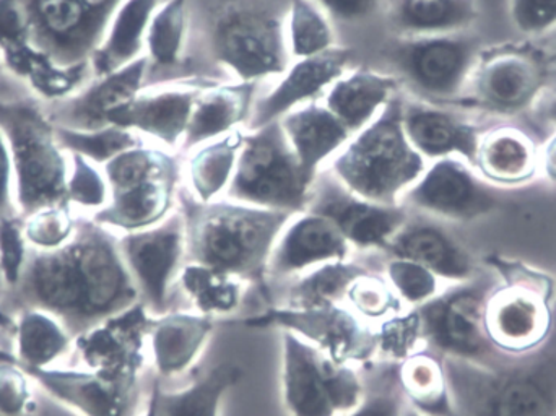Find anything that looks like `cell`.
I'll list each match as a JSON object with an SVG mask.
<instances>
[{
    "mask_svg": "<svg viewBox=\"0 0 556 416\" xmlns=\"http://www.w3.org/2000/svg\"><path fill=\"white\" fill-rule=\"evenodd\" d=\"M16 290L26 307L51 314L74 339L140 303L119 238L93 219H77L62 248L29 249Z\"/></svg>",
    "mask_w": 556,
    "mask_h": 416,
    "instance_id": "1",
    "label": "cell"
},
{
    "mask_svg": "<svg viewBox=\"0 0 556 416\" xmlns=\"http://www.w3.org/2000/svg\"><path fill=\"white\" fill-rule=\"evenodd\" d=\"M454 416H556V300L547 339L495 366L443 358Z\"/></svg>",
    "mask_w": 556,
    "mask_h": 416,
    "instance_id": "2",
    "label": "cell"
},
{
    "mask_svg": "<svg viewBox=\"0 0 556 416\" xmlns=\"http://www.w3.org/2000/svg\"><path fill=\"white\" fill-rule=\"evenodd\" d=\"M182 216L189 262L267 287L270 254L293 213L185 199Z\"/></svg>",
    "mask_w": 556,
    "mask_h": 416,
    "instance_id": "3",
    "label": "cell"
},
{
    "mask_svg": "<svg viewBox=\"0 0 556 416\" xmlns=\"http://www.w3.org/2000/svg\"><path fill=\"white\" fill-rule=\"evenodd\" d=\"M0 133L12 159L18 215L68 205V153L59 146L49 111L25 98L0 100Z\"/></svg>",
    "mask_w": 556,
    "mask_h": 416,
    "instance_id": "4",
    "label": "cell"
},
{
    "mask_svg": "<svg viewBox=\"0 0 556 416\" xmlns=\"http://www.w3.org/2000/svg\"><path fill=\"white\" fill-rule=\"evenodd\" d=\"M402 121L401 101L386 104L333 162V176L353 194L381 205H401V196L424 175Z\"/></svg>",
    "mask_w": 556,
    "mask_h": 416,
    "instance_id": "5",
    "label": "cell"
},
{
    "mask_svg": "<svg viewBox=\"0 0 556 416\" xmlns=\"http://www.w3.org/2000/svg\"><path fill=\"white\" fill-rule=\"evenodd\" d=\"M498 283V275L482 272L415 307L424 350L441 360H467L483 366L502 363L509 353L496 349L485 330L486 301Z\"/></svg>",
    "mask_w": 556,
    "mask_h": 416,
    "instance_id": "6",
    "label": "cell"
},
{
    "mask_svg": "<svg viewBox=\"0 0 556 416\" xmlns=\"http://www.w3.org/2000/svg\"><path fill=\"white\" fill-rule=\"evenodd\" d=\"M311 186L276 121L244 137L228 196L238 204L294 215L306 210Z\"/></svg>",
    "mask_w": 556,
    "mask_h": 416,
    "instance_id": "7",
    "label": "cell"
},
{
    "mask_svg": "<svg viewBox=\"0 0 556 416\" xmlns=\"http://www.w3.org/2000/svg\"><path fill=\"white\" fill-rule=\"evenodd\" d=\"M283 402L291 416L350 414L365 395V382L349 365H337L319 349L281 330Z\"/></svg>",
    "mask_w": 556,
    "mask_h": 416,
    "instance_id": "8",
    "label": "cell"
},
{
    "mask_svg": "<svg viewBox=\"0 0 556 416\" xmlns=\"http://www.w3.org/2000/svg\"><path fill=\"white\" fill-rule=\"evenodd\" d=\"M402 77L431 101H460L483 52L482 38L467 31L408 36L391 49Z\"/></svg>",
    "mask_w": 556,
    "mask_h": 416,
    "instance_id": "9",
    "label": "cell"
},
{
    "mask_svg": "<svg viewBox=\"0 0 556 416\" xmlns=\"http://www.w3.org/2000/svg\"><path fill=\"white\" fill-rule=\"evenodd\" d=\"M556 281L539 272L500 281L485 307V330L496 349L509 355L531 352L554 324Z\"/></svg>",
    "mask_w": 556,
    "mask_h": 416,
    "instance_id": "10",
    "label": "cell"
},
{
    "mask_svg": "<svg viewBox=\"0 0 556 416\" xmlns=\"http://www.w3.org/2000/svg\"><path fill=\"white\" fill-rule=\"evenodd\" d=\"M547 80V62L534 49H483L460 101L485 113L515 116L538 103Z\"/></svg>",
    "mask_w": 556,
    "mask_h": 416,
    "instance_id": "11",
    "label": "cell"
},
{
    "mask_svg": "<svg viewBox=\"0 0 556 416\" xmlns=\"http://www.w3.org/2000/svg\"><path fill=\"white\" fill-rule=\"evenodd\" d=\"M505 192L459 156L434 160L407 189L401 205L447 223H469L503 207Z\"/></svg>",
    "mask_w": 556,
    "mask_h": 416,
    "instance_id": "12",
    "label": "cell"
},
{
    "mask_svg": "<svg viewBox=\"0 0 556 416\" xmlns=\"http://www.w3.org/2000/svg\"><path fill=\"white\" fill-rule=\"evenodd\" d=\"M240 323L251 329L277 327L296 333L337 365H366L376 358V332L366 326L358 314L343 304L313 310L274 306L257 316L241 319Z\"/></svg>",
    "mask_w": 556,
    "mask_h": 416,
    "instance_id": "13",
    "label": "cell"
},
{
    "mask_svg": "<svg viewBox=\"0 0 556 416\" xmlns=\"http://www.w3.org/2000/svg\"><path fill=\"white\" fill-rule=\"evenodd\" d=\"M29 45L59 67L90 68L108 23L80 0H16ZM91 71V68H90Z\"/></svg>",
    "mask_w": 556,
    "mask_h": 416,
    "instance_id": "14",
    "label": "cell"
},
{
    "mask_svg": "<svg viewBox=\"0 0 556 416\" xmlns=\"http://www.w3.org/2000/svg\"><path fill=\"white\" fill-rule=\"evenodd\" d=\"M121 254L150 316L168 313L169 293L178 281L186 259L182 213L166 216L159 225L119 238Z\"/></svg>",
    "mask_w": 556,
    "mask_h": 416,
    "instance_id": "15",
    "label": "cell"
},
{
    "mask_svg": "<svg viewBox=\"0 0 556 416\" xmlns=\"http://www.w3.org/2000/svg\"><path fill=\"white\" fill-rule=\"evenodd\" d=\"M212 48L243 80L281 74L287 67L280 25L263 10H225L215 22Z\"/></svg>",
    "mask_w": 556,
    "mask_h": 416,
    "instance_id": "16",
    "label": "cell"
},
{
    "mask_svg": "<svg viewBox=\"0 0 556 416\" xmlns=\"http://www.w3.org/2000/svg\"><path fill=\"white\" fill-rule=\"evenodd\" d=\"M306 210L330 219L352 248L371 252H382L408 216L402 205L375 204L353 194L336 176L314 178Z\"/></svg>",
    "mask_w": 556,
    "mask_h": 416,
    "instance_id": "17",
    "label": "cell"
},
{
    "mask_svg": "<svg viewBox=\"0 0 556 416\" xmlns=\"http://www.w3.org/2000/svg\"><path fill=\"white\" fill-rule=\"evenodd\" d=\"M381 255L417 262L441 281L453 285L482 274L472 252L454 235L447 222L425 213L408 212L404 225L389 239Z\"/></svg>",
    "mask_w": 556,
    "mask_h": 416,
    "instance_id": "18",
    "label": "cell"
},
{
    "mask_svg": "<svg viewBox=\"0 0 556 416\" xmlns=\"http://www.w3.org/2000/svg\"><path fill=\"white\" fill-rule=\"evenodd\" d=\"M23 369V368H22ZM55 401L81 416H136L139 378H108L88 369H23Z\"/></svg>",
    "mask_w": 556,
    "mask_h": 416,
    "instance_id": "19",
    "label": "cell"
},
{
    "mask_svg": "<svg viewBox=\"0 0 556 416\" xmlns=\"http://www.w3.org/2000/svg\"><path fill=\"white\" fill-rule=\"evenodd\" d=\"M153 316L142 303L74 339L75 355L88 371L108 378H139L143 337Z\"/></svg>",
    "mask_w": 556,
    "mask_h": 416,
    "instance_id": "20",
    "label": "cell"
},
{
    "mask_svg": "<svg viewBox=\"0 0 556 416\" xmlns=\"http://www.w3.org/2000/svg\"><path fill=\"white\" fill-rule=\"evenodd\" d=\"M350 251L352 245L330 219L304 210L278 236L267 265V281L290 280L309 268L345 261Z\"/></svg>",
    "mask_w": 556,
    "mask_h": 416,
    "instance_id": "21",
    "label": "cell"
},
{
    "mask_svg": "<svg viewBox=\"0 0 556 416\" xmlns=\"http://www.w3.org/2000/svg\"><path fill=\"white\" fill-rule=\"evenodd\" d=\"M147 72L149 59L142 55L113 74L93 78L87 88L54 101L48 110L49 116L55 126L67 129H103L110 126L108 117L113 111L119 110L140 93Z\"/></svg>",
    "mask_w": 556,
    "mask_h": 416,
    "instance_id": "22",
    "label": "cell"
},
{
    "mask_svg": "<svg viewBox=\"0 0 556 416\" xmlns=\"http://www.w3.org/2000/svg\"><path fill=\"white\" fill-rule=\"evenodd\" d=\"M405 134L424 159L459 156L473 166L483 130L463 114L437 104L408 103L402 106Z\"/></svg>",
    "mask_w": 556,
    "mask_h": 416,
    "instance_id": "23",
    "label": "cell"
},
{
    "mask_svg": "<svg viewBox=\"0 0 556 416\" xmlns=\"http://www.w3.org/2000/svg\"><path fill=\"white\" fill-rule=\"evenodd\" d=\"M202 91L195 88H175L137 94L132 101L113 111L110 126L143 133L166 146H175L185 136L195 101Z\"/></svg>",
    "mask_w": 556,
    "mask_h": 416,
    "instance_id": "24",
    "label": "cell"
},
{
    "mask_svg": "<svg viewBox=\"0 0 556 416\" xmlns=\"http://www.w3.org/2000/svg\"><path fill=\"white\" fill-rule=\"evenodd\" d=\"M350 62V51L329 49L320 54L301 59L288 72L287 77L257 103L251 127L254 130L276 123L277 117L291 108L311 100L330 84L342 77Z\"/></svg>",
    "mask_w": 556,
    "mask_h": 416,
    "instance_id": "25",
    "label": "cell"
},
{
    "mask_svg": "<svg viewBox=\"0 0 556 416\" xmlns=\"http://www.w3.org/2000/svg\"><path fill=\"white\" fill-rule=\"evenodd\" d=\"M473 168L498 188L526 185L538 175L539 149L519 127H492L480 136Z\"/></svg>",
    "mask_w": 556,
    "mask_h": 416,
    "instance_id": "26",
    "label": "cell"
},
{
    "mask_svg": "<svg viewBox=\"0 0 556 416\" xmlns=\"http://www.w3.org/2000/svg\"><path fill=\"white\" fill-rule=\"evenodd\" d=\"M178 169L160 173L123 191L111 192L110 201L91 219L108 229L134 232L152 228L166 218L175 199Z\"/></svg>",
    "mask_w": 556,
    "mask_h": 416,
    "instance_id": "27",
    "label": "cell"
},
{
    "mask_svg": "<svg viewBox=\"0 0 556 416\" xmlns=\"http://www.w3.org/2000/svg\"><path fill=\"white\" fill-rule=\"evenodd\" d=\"M214 332V319L204 314L166 313L153 317L149 336L160 378H172L191 368Z\"/></svg>",
    "mask_w": 556,
    "mask_h": 416,
    "instance_id": "28",
    "label": "cell"
},
{
    "mask_svg": "<svg viewBox=\"0 0 556 416\" xmlns=\"http://www.w3.org/2000/svg\"><path fill=\"white\" fill-rule=\"evenodd\" d=\"M280 124L309 181L316 178L317 166L337 152L352 134L339 117L319 104L301 108Z\"/></svg>",
    "mask_w": 556,
    "mask_h": 416,
    "instance_id": "29",
    "label": "cell"
},
{
    "mask_svg": "<svg viewBox=\"0 0 556 416\" xmlns=\"http://www.w3.org/2000/svg\"><path fill=\"white\" fill-rule=\"evenodd\" d=\"M159 0H124L111 18L106 35L91 58L90 68L94 78L113 74L142 58L150 20Z\"/></svg>",
    "mask_w": 556,
    "mask_h": 416,
    "instance_id": "30",
    "label": "cell"
},
{
    "mask_svg": "<svg viewBox=\"0 0 556 416\" xmlns=\"http://www.w3.org/2000/svg\"><path fill=\"white\" fill-rule=\"evenodd\" d=\"M243 379V369L222 363L185 391L165 392L156 379L150 404L159 416H218L222 399Z\"/></svg>",
    "mask_w": 556,
    "mask_h": 416,
    "instance_id": "31",
    "label": "cell"
},
{
    "mask_svg": "<svg viewBox=\"0 0 556 416\" xmlns=\"http://www.w3.org/2000/svg\"><path fill=\"white\" fill-rule=\"evenodd\" d=\"M405 402L421 416H454L443 360L420 350L397 365Z\"/></svg>",
    "mask_w": 556,
    "mask_h": 416,
    "instance_id": "32",
    "label": "cell"
},
{
    "mask_svg": "<svg viewBox=\"0 0 556 416\" xmlns=\"http://www.w3.org/2000/svg\"><path fill=\"white\" fill-rule=\"evenodd\" d=\"M395 81L372 72H355L336 81L327 94L326 108L355 133L375 119L376 113L394 91Z\"/></svg>",
    "mask_w": 556,
    "mask_h": 416,
    "instance_id": "33",
    "label": "cell"
},
{
    "mask_svg": "<svg viewBox=\"0 0 556 416\" xmlns=\"http://www.w3.org/2000/svg\"><path fill=\"white\" fill-rule=\"evenodd\" d=\"M15 363L23 369L51 368L74 346L72 333L45 311L26 307L15 323Z\"/></svg>",
    "mask_w": 556,
    "mask_h": 416,
    "instance_id": "34",
    "label": "cell"
},
{
    "mask_svg": "<svg viewBox=\"0 0 556 416\" xmlns=\"http://www.w3.org/2000/svg\"><path fill=\"white\" fill-rule=\"evenodd\" d=\"M480 15L479 0H395L392 16L408 36L467 31Z\"/></svg>",
    "mask_w": 556,
    "mask_h": 416,
    "instance_id": "35",
    "label": "cell"
},
{
    "mask_svg": "<svg viewBox=\"0 0 556 416\" xmlns=\"http://www.w3.org/2000/svg\"><path fill=\"white\" fill-rule=\"evenodd\" d=\"M369 270H381V267H369L368 262L337 261L319 265L314 270L298 277L290 285L281 306L293 310H313V307L342 304L350 285Z\"/></svg>",
    "mask_w": 556,
    "mask_h": 416,
    "instance_id": "36",
    "label": "cell"
},
{
    "mask_svg": "<svg viewBox=\"0 0 556 416\" xmlns=\"http://www.w3.org/2000/svg\"><path fill=\"white\" fill-rule=\"evenodd\" d=\"M253 87H225L199 94L186 129V147L198 146L233 129L250 111Z\"/></svg>",
    "mask_w": 556,
    "mask_h": 416,
    "instance_id": "37",
    "label": "cell"
},
{
    "mask_svg": "<svg viewBox=\"0 0 556 416\" xmlns=\"http://www.w3.org/2000/svg\"><path fill=\"white\" fill-rule=\"evenodd\" d=\"M178 281L199 314L214 319L240 310L244 293L240 278L188 262Z\"/></svg>",
    "mask_w": 556,
    "mask_h": 416,
    "instance_id": "38",
    "label": "cell"
},
{
    "mask_svg": "<svg viewBox=\"0 0 556 416\" xmlns=\"http://www.w3.org/2000/svg\"><path fill=\"white\" fill-rule=\"evenodd\" d=\"M243 142L244 136L230 134L217 142L208 143L192 156L189 176L199 202H212L215 196L230 186Z\"/></svg>",
    "mask_w": 556,
    "mask_h": 416,
    "instance_id": "39",
    "label": "cell"
},
{
    "mask_svg": "<svg viewBox=\"0 0 556 416\" xmlns=\"http://www.w3.org/2000/svg\"><path fill=\"white\" fill-rule=\"evenodd\" d=\"M186 35V0H168L153 13L147 31L149 67L178 65Z\"/></svg>",
    "mask_w": 556,
    "mask_h": 416,
    "instance_id": "40",
    "label": "cell"
},
{
    "mask_svg": "<svg viewBox=\"0 0 556 416\" xmlns=\"http://www.w3.org/2000/svg\"><path fill=\"white\" fill-rule=\"evenodd\" d=\"M55 137L65 152L85 156L94 165H104L119 153L140 146L139 137L134 130L119 126H108L97 130H75L55 126Z\"/></svg>",
    "mask_w": 556,
    "mask_h": 416,
    "instance_id": "41",
    "label": "cell"
},
{
    "mask_svg": "<svg viewBox=\"0 0 556 416\" xmlns=\"http://www.w3.org/2000/svg\"><path fill=\"white\" fill-rule=\"evenodd\" d=\"M350 310L365 320H386L405 313V304L381 270L359 275L345 297Z\"/></svg>",
    "mask_w": 556,
    "mask_h": 416,
    "instance_id": "42",
    "label": "cell"
},
{
    "mask_svg": "<svg viewBox=\"0 0 556 416\" xmlns=\"http://www.w3.org/2000/svg\"><path fill=\"white\" fill-rule=\"evenodd\" d=\"M420 350L424 342L415 307L382 320L376 332V358L382 363H402Z\"/></svg>",
    "mask_w": 556,
    "mask_h": 416,
    "instance_id": "43",
    "label": "cell"
},
{
    "mask_svg": "<svg viewBox=\"0 0 556 416\" xmlns=\"http://www.w3.org/2000/svg\"><path fill=\"white\" fill-rule=\"evenodd\" d=\"M290 42L291 51L301 59L329 51L332 46L329 23L311 0L291 2Z\"/></svg>",
    "mask_w": 556,
    "mask_h": 416,
    "instance_id": "44",
    "label": "cell"
},
{
    "mask_svg": "<svg viewBox=\"0 0 556 416\" xmlns=\"http://www.w3.org/2000/svg\"><path fill=\"white\" fill-rule=\"evenodd\" d=\"M382 259V274L405 306H420L440 293V278L424 265L407 259Z\"/></svg>",
    "mask_w": 556,
    "mask_h": 416,
    "instance_id": "45",
    "label": "cell"
},
{
    "mask_svg": "<svg viewBox=\"0 0 556 416\" xmlns=\"http://www.w3.org/2000/svg\"><path fill=\"white\" fill-rule=\"evenodd\" d=\"M382 365L381 371L372 376L369 389L365 385V395L358 407L346 416H405L408 405L399 385V363Z\"/></svg>",
    "mask_w": 556,
    "mask_h": 416,
    "instance_id": "46",
    "label": "cell"
},
{
    "mask_svg": "<svg viewBox=\"0 0 556 416\" xmlns=\"http://www.w3.org/2000/svg\"><path fill=\"white\" fill-rule=\"evenodd\" d=\"M77 219L68 205L42 209L23 218V232L29 248L51 251L62 248L74 236Z\"/></svg>",
    "mask_w": 556,
    "mask_h": 416,
    "instance_id": "47",
    "label": "cell"
},
{
    "mask_svg": "<svg viewBox=\"0 0 556 416\" xmlns=\"http://www.w3.org/2000/svg\"><path fill=\"white\" fill-rule=\"evenodd\" d=\"M68 205L90 209L93 213L103 209L110 201V186L104 173L93 162L77 153H68Z\"/></svg>",
    "mask_w": 556,
    "mask_h": 416,
    "instance_id": "48",
    "label": "cell"
},
{
    "mask_svg": "<svg viewBox=\"0 0 556 416\" xmlns=\"http://www.w3.org/2000/svg\"><path fill=\"white\" fill-rule=\"evenodd\" d=\"M28 254L29 244L23 232L22 216L0 219V278L3 287H18Z\"/></svg>",
    "mask_w": 556,
    "mask_h": 416,
    "instance_id": "49",
    "label": "cell"
},
{
    "mask_svg": "<svg viewBox=\"0 0 556 416\" xmlns=\"http://www.w3.org/2000/svg\"><path fill=\"white\" fill-rule=\"evenodd\" d=\"M29 404L28 376L15 358L0 360V415L28 416Z\"/></svg>",
    "mask_w": 556,
    "mask_h": 416,
    "instance_id": "50",
    "label": "cell"
},
{
    "mask_svg": "<svg viewBox=\"0 0 556 416\" xmlns=\"http://www.w3.org/2000/svg\"><path fill=\"white\" fill-rule=\"evenodd\" d=\"M509 18L521 35H547L556 28V0H509Z\"/></svg>",
    "mask_w": 556,
    "mask_h": 416,
    "instance_id": "51",
    "label": "cell"
},
{
    "mask_svg": "<svg viewBox=\"0 0 556 416\" xmlns=\"http://www.w3.org/2000/svg\"><path fill=\"white\" fill-rule=\"evenodd\" d=\"M15 215H18V210L15 204L12 159L5 137L0 133V219Z\"/></svg>",
    "mask_w": 556,
    "mask_h": 416,
    "instance_id": "52",
    "label": "cell"
},
{
    "mask_svg": "<svg viewBox=\"0 0 556 416\" xmlns=\"http://www.w3.org/2000/svg\"><path fill=\"white\" fill-rule=\"evenodd\" d=\"M336 18L359 20L368 16L378 5L379 0H319Z\"/></svg>",
    "mask_w": 556,
    "mask_h": 416,
    "instance_id": "53",
    "label": "cell"
},
{
    "mask_svg": "<svg viewBox=\"0 0 556 416\" xmlns=\"http://www.w3.org/2000/svg\"><path fill=\"white\" fill-rule=\"evenodd\" d=\"M539 169L544 172L545 178L556 185V133L539 152Z\"/></svg>",
    "mask_w": 556,
    "mask_h": 416,
    "instance_id": "54",
    "label": "cell"
},
{
    "mask_svg": "<svg viewBox=\"0 0 556 416\" xmlns=\"http://www.w3.org/2000/svg\"><path fill=\"white\" fill-rule=\"evenodd\" d=\"M544 119H547L548 123L555 124L556 126V97L551 98V100L545 103Z\"/></svg>",
    "mask_w": 556,
    "mask_h": 416,
    "instance_id": "55",
    "label": "cell"
},
{
    "mask_svg": "<svg viewBox=\"0 0 556 416\" xmlns=\"http://www.w3.org/2000/svg\"><path fill=\"white\" fill-rule=\"evenodd\" d=\"M0 330H12V332H15V323L2 310H0Z\"/></svg>",
    "mask_w": 556,
    "mask_h": 416,
    "instance_id": "56",
    "label": "cell"
},
{
    "mask_svg": "<svg viewBox=\"0 0 556 416\" xmlns=\"http://www.w3.org/2000/svg\"><path fill=\"white\" fill-rule=\"evenodd\" d=\"M146 416H159L156 415L155 408H153V405L149 402V408H147Z\"/></svg>",
    "mask_w": 556,
    "mask_h": 416,
    "instance_id": "57",
    "label": "cell"
},
{
    "mask_svg": "<svg viewBox=\"0 0 556 416\" xmlns=\"http://www.w3.org/2000/svg\"><path fill=\"white\" fill-rule=\"evenodd\" d=\"M407 408H408V414H407V412H405V416H421V415H418L417 412L412 411L410 407H407Z\"/></svg>",
    "mask_w": 556,
    "mask_h": 416,
    "instance_id": "58",
    "label": "cell"
},
{
    "mask_svg": "<svg viewBox=\"0 0 556 416\" xmlns=\"http://www.w3.org/2000/svg\"><path fill=\"white\" fill-rule=\"evenodd\" d=\"M2 288H5V287H3L2 278H0V290H2Z\"/></svg>",
    "mask_w": 556,
    "mask_h": 416,
    "instance_id": "59",
    "label": "cell"
},
{
    "mask_svg": "<svg viewBox=\"0 0 556 416\" xmlns=\"http://www.w3.org/2000/svg\"><path fill=\"white\" fill-rule=\"evenodd\" d=\"M2 65H3V64H2V61H0V68H2Z\"/></svg>",
    "mask_w": 556,
    "mask_h": 416,
    "instance_id": "60",
    "label": "cell"
},
{
    "mask_svg": "<svg viewBox=\"0 0 556 416\" xmlns=\"http://www.w3.org/2000/svg\"><path fill=\"white\" fill-rule=\"evenodd\" d=\"M0 416H3V415H0ZM29 416V415H28Z\"/></svg>",
    "mask_w": 556,
    "mask_h": 416,
    "instance_id": "61",
    "label": "cell"
}]
</instances>
